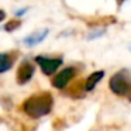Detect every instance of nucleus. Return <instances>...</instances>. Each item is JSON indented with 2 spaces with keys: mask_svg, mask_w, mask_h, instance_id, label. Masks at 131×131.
I'll return each instance as SVG.
<instances>
[{
  "mask_svg": "<svg viewBox=\"0 0 131 131\" xmlns=\"http://www.w3.org/2000/svg\"><path fill=\"white\" fill-rule=\"evenodd\" d=\"M54 99L48 92L34 94L23 103V111L31 118H41L51 113Z\"/></svg>",
  "mask_w": 131,
  "mask_h": 131,
  "instance_id": "1",
  "label": "nucleus"
},
{
  "mask_svg": "<svg viewBox=\"0 0 131 131\" xmlns=\"http://www.w3.org/2000/svg\"><path fill=\"white\" fill-rule=\"evenodd\" d=\"M110 90L117 96H125L130 93L131 90V80H130V75L127 71H120L117 73H114L110 78Z\"/></svg>",
  "mask_w": 131,
  "mask_h": 131,
  "instance_id": "2",
  "label": "nucleus"
},
{
  "mask_svg": "<svg viewBox=\"0 0 131 131\" xmlns=\"http://www.w3.org/2000/svg\"><path fill=\"white\" fill-rule=\"evenodd\" d=\"M35 62L41 68L44 75H54L58 71L61 65H62V59L61 58H47V57H35Z\"/></svg>",
  "mask_w": 131,
  "mask_h": 131,
  "instance_id": "3",
  "label": "nucleus"
},
{
  "mask_svg": "<svg viewBox=\"0 0 131 131\" xmlns=\"http://www.w3.org/2000/svg\"><path fill=\"white\" fill-rule=\"evenodd\" d=\"M76 75V69L73 66H69V68L62 69L61 72H58L57 75L52 79V86L57 89H65L66 86L71 83V80L75 78Z\"/></svg>",
  "mask_w": 131,
  "mask_h": 131,
  "instance_id": "4",
  "label": "nucleus"
},
{
  "mask_svg": "<svg viewBox=\"0 0 131 131\" xmlns=\"http://www.w3.org/2000/svg\"><path fill=\"white\" fill-rule=\"evenodd\" d=\"M34 72H35L34 65H32L31 62H28V61H24L17 71L18 85H26V83H28L30 80L32 79V76H34Z\"/></svg>",
  "mask_w": 131,
  "mask_h": 131,
  "instance_id": "5",
  "label": "nucleus"
},
{
  "mask_svg": "<svg viewBox=\"0 0 131 131\" xmlns=\"http://www.w3.org/2000/svg\"><path fill=\"white\" fill-rule=\"evenodd\" d=\"M103 76H104V72L103 71H97V72H93L92 75H89L88 79L85 80V92L93 90L97 86V83L103 79Z\"/></svg>",
  "mask_w": 131,
  "mask_h": 131,
  "instance_id": "6",
  "label": "nucleus"
},
{
  "mask_svg": "<svg viewBox=\"0 0 131 131\" xmlns=\"http://www.w3.org/2000/svg\"><path fill=\"white\" fill-rule=\"evenodd\" d=\"M14 58L10 54H0V73H6L12 69Z\"/></svg>",
  "mask_w": 131,
  "mask_h": 131,
  "instance_id": "7",
  "label": "nucleus"
},
{
  "mask_svg": "<svg viewBox=\"0 0 131 131\" xmlns=\"http://www.w3.org/2000/svg\"><path fill=\"white\" fill-rule=\"evenodd\" d=\"M47 34H48V30H44L41 34H32V35H30V37L26 40V42L28 44V45H34V44H38V42H41V41H42L44 38L47 37Z\"/></svg>",
  "mask_w": 131,
  "mask_h": 131,
  "instance_id": "8",
  "label": "nucleus"
},
{
  "mask_svg": "<svg viewBox=\"0 0 131 131\" xmlns=\"http://www.w3.org/2000/svg\"><path fill=\"white\" fill-rule=\"evenodd\" d=\"M18 26H20V23H18V21H16V23H13V21H12V23H9L6 26V30H7V31H12V30L17 28Z\"/></svg>",
  "mask_w": 131,
  "mask_h": 131,
  "instance_id": "9",
  "label": "nucleus"
},
{
  "mask_svg": "<svg viewBox=\"0 0 131 131\" xmlns=\"http://www.w3.org/2000/svg\"><path fill=\"white\" fill-rule=\"evenodd\" d=\"M4 18V12H2V10H0V21L3 20Z\"/></svg>",
  "mask_w": 131,
  "mask_h": 131,
  "instance_id": "10",
  "label": "nucleus"
}]
</instances>
